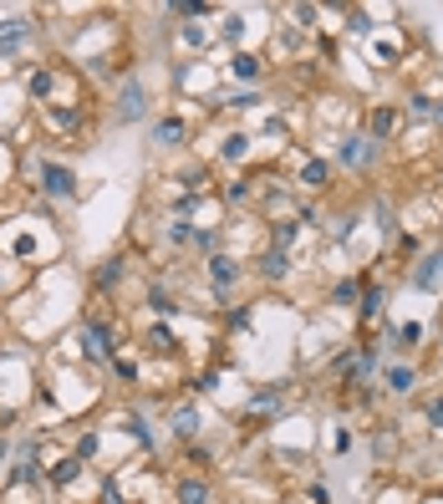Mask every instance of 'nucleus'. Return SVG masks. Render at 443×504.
Listing matches in <instances>:
<instances>
[{
    "mask_svg": "<svg viewBox=\"0 0 443 504\" xmlns=\"http://www.w3.org/2000/svg\"><path fill=\"white\" fill-rule=\"evenodd\" d=\"M153 143H158V148H178V143H184V123H178V118H158V123H153Z\"/></svg>",
    "mask_w": 443,
    "mask_h": 504,
    "instance_id": "20e7f679",
    "label": "nucleus"
},
{
    "mask_svg": "<svg viewBox=\"0 0 443 504\" xmlns=\"http://www.w3.org/2000/svg\"><path fill=\"white\" fill-rule=\"evenodd\" d=\"M306 184H311V189L327 184V163H306Z\"/></svg>",
    "mask_w": 443,
    "mask_h": 504,
    "instance_id": "4468645a",
    "label": "nucleus"
},
{
    "mask_svg": "<svg viewBox=\"0 0 443 504\" xmlns=\"http://www.w3.org/2000/svg\"><path fill=\"white\" fill-rule=\"evenodd\" d=\"M0 459H6V443H0Z\"/></svg>",
    "mask_w": 443,
    "mask_h": 504,
    "instance_id": "6ab92c4d",
    "label": "nucleus"
},
{
    "mask_svg": "<svg viewBox=\"0 0 443 504\" xmlns=\"http://www.w3.org/2000/svg\"><path fill=\"white\" fill-rule=\"evenodd\" d=\"M387 387H393V392H408V387H413V372H408V367H393V372H387Z\"/></svg>",
    "mask_w": 443,
    "mask_h": 504,
    "instance_id": "6e6552de",
    "label": "nucleus"
},
{
    "mask_svg": "<svg viewBox=\"0 0 443 504\" xmlns=\"http://www.w3.org/2000/svg\"><path fill=\"white\" fill-rule=\"evenodd\" d=\"M438 270H443V255H428V260H423V270H418L413 280H418L423 291H433V286H438Z\"/></svg>",
    "mask_w": 443,
    "mask_h": 504,
    "instance_id": "39448f33",
    "label": "nucleus"
},
{
    "mask_svg": "<svg viewBox=\"0 0 443 504\" xmlns=\"http://www.w3.org/2000/svg\"><path fill=\"white\" fill-rule=\"evenodd\" d=\"M357 158H367V148H362V138H347V148H342V163H357Z\"/></svg>",
    "mask_w": 443,
    "mask_h": 504,
    "instance_id": "f8f14e48",
    "label": "nucleus"
},
{
    "mask_svg": "<svg viewBox=\"0 0 443 504\" xmlns=\"http://www.w3.org/2000/svg\"><path fill=\"white\" fill-rule=\"evenodd\" d=\"M153 311H163V316H174V311H178V306H174V301H168V295H163V291H153Z\"/></svg>",
    "mask_w": 443,
    "mask_h": 504,
    "instance_id": "dca6fc26",
    "label": "nucleus"
},
{
    "mask_svg": "<svg viewBox=\"0 0 443 504\" xmlns=\"http://www.w3.org/2000/svg\"><path fill=\"white\" fill-rule=\"evenodd\" d=\"M377 311H382V291H367V295H362V316H377Z\"/></svg>",
    "mask_w": 443,
    "mask_h": 504,
    "instance_id": "9d476101",
    "label": "nucleus"
},
{
    "mask_svg": "<svg viewBox=\"0 0 443 504\" xmlns=\"http://www.w3.org/2000/svg\"><path fill=\"white\" fill-rule=\"evenodd\" d=\"M209 275H214V286H219V291H225V286H234V260L214 255V260H209Z\"/></svg>",
    "mask_w": 443,
    "mask_h": 504,
    "instance_id": "423d86ee",
    "label": "nucleus"
},
{
    "mask_svg": "<svg viewBox=\"0 0 443 504\" xmlns=\"http://www.w3.org/2000/svg\"><path fill=\"white\" fill-rule=\"evenodd\" d=\"M36 184H41V193H51V199H76V174L67 163H56V158H36Z\"/></svg>",
    "mask_w": 443,
    "mask_h": 504,
    "instance_id": "f257e3e1",
    "label": "nucleus"
},
{
    "mask_svg": "<svg viewBox=\"0 0 443 504\" xmlns=\"http://www.w3.org/2000/svg\"><path fill=\"white\" fill-rule=\"evenodd\" d=\"M143 107H148V92H143V82H123V92H117V123H138Z\"/></svg>",
    "mask_w": 443,
    "mask_h": 504,
    "instance_id": "f03ea898",
    "label": "nucleus"
},
{
    "mask_svg": "<svg viewBox=\"0 0 443 504\" xmlns=\"http://www.w3.org/2000/svg\"><path fill=\"white\" fill-rule=\"evenodd\" d=\"M285 270H291L285 250H270V255H265V275H285Z\"/></svg>",
    "mask_w": 443,
    "mask_h": 504,
    "instance_id": "1a4fd4ad",
    "label": "nucleus"
},
{
    "mask_svg": "<svg viewBox=\"0 0 443 504\" xmlns=\"http://www.w3.org/2000/svg\"><path fill=\"white\" fill-rule=\"evenodd\" d=\"M229 72H234V76H255L260 67H255V56H234V61H229Z\"/></svg>",
    "mask_w": 443,
    "mask_h": 504,
    "instance_id": "ddd939ff",
    "label": "nucleus"
},
{
    "mask_svg": "<svg viewBox=\"0 0 443 504\" xmlns=\"http://www.w3.org/2000/svg\"><path fill=\"white\" fill-rule=\"evenodd\" d=\"M438 118H443V112H438Z\"/></svg>",
    "mask_w": 443,
    "mask_h": 504,
    "instance_id": "aec40b11",
    "label": "nucleus"
},
{
    "mask_svg": "<svg viewBox=\"0 0 443 504\" xmlns=\"http://www.w3.org/2000/svg\"><path fill=\"white\" fill-rule=\"evenodd\" d=\"M311 504H331V494H327V489L316 484V489H311Z\"/></svg>",
    "mask_w": 443,
    "mask_h": 504,
    "instance_id": "f3484780",
    "label": "nucleus"
},
{
    "mask_svg": "<svg viewBox=\"0 0 443 504\" xmlns=\"http://www.w3.org/2000/svg\"><path fill=\"white\" fill-rule=\"evenodd\" d=\"M428 418H433V423H438V428H443V397H438V403H433V408H428Z\"/></svg>",
    "mask_w": 443,
    "mask_h": 504,
    "instance_id": "a211bd4d",
    "label": "nucleus"
},
{
    "mask_svg": "<svg viewBox=\"0 0 443 504\" xmlns=\"http://www.w3.org/2000/svg\"><path fill=\"white\" fill-rule=\"evenodd\" d=\"M194 423H199V418H194V408L178 412V433H184V438H194Z\"/></svg>",
    "mask_w": 443,
    "mask_h": 504,
    "instance_id": "2eb2a0df",
    "label": "nucleus"
},
{
    "mask_svg": "<svg viewBox=\"0 0 443 504\" xmlns=\"http://www.w3.org/2000/svg\"><path fill=\"white\" fill-rule=\"evenodd\" d=\"M31 31H36V21H25V16L6 21V25H0V56H6V51H16V46L25 41V36H31Z\"/></svg>",
    "mask_w": 443,
    "mask_h": 504,
    "instance_id": "7ed1b4c3",
    "label": "nucleus"
},
{
    "mask_svg": "<svg viewBox=\"0 0 443 504\" xmlns=\"http://www.w3.org/2000/svg\"><path fill=\"white\" fill-rule=\"evenodd\" d=\"M245 148H250V138H245V133H234L229 143H225V158H245Z\"/></svg>",
    "mask_w": 443,
    "mask_h": 504,
    "instance_id": "9b49d317",
    "label": "nucleus"
},
{
    "mask_svg": "<svg viewBox=\"0 0 443 504\" xmlns=\"http://www.w3.org/2000/svg\"><path fill=\"white\" fill-rule=\"evenodd\" d=\"M178 499H184V504H204V499H209V489H204V484H194V479H184Z\"/></svg>",
    "mask_w": 443,
    "mask_h": 504,
    "instance_id": "0eeeda50",
    "label": "nucleus"
}]
</instances>
